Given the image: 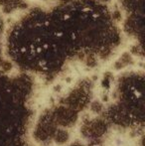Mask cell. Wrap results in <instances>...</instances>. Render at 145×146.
<instances>
[]
</instances>
